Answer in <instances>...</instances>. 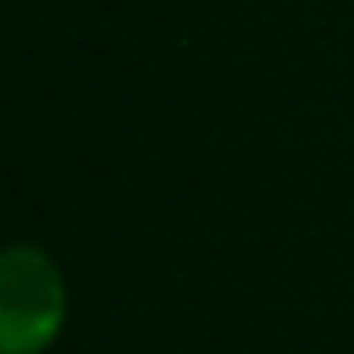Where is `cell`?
Returning <instances> with one entry per match:
<instances>
[{"label": "cell", "instance_id": "6da1fadb", "mask_svg": "<svg viewBox=\"0 0 354 354\" xmlns=\"http://www.w3.org/2000/svg\"><path fill=\"white\" fill-rule=\"evenodd\" d=\"M65 320V282L39 248L16 244L0 259L4 354H42Z\"/></svg>", "mask_w": 354, "mask_h": 354}]
</instances>
